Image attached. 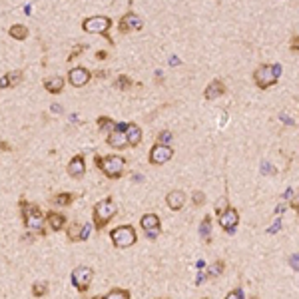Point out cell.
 Listing matches in <instances>:
<instances>
[{
    "label": "cell",
    "mask_w": 299,
    "mask_h": 299,
    "mask_svg": "<svg viewBox=\"0 0 299 299\" xmlns=\"http://www.w3.org/2000/svg\"><path fill=\"white\" fill-rule=\"evenodd\" d=\"M20 210H22V217H24V226H26V230L38 232L40 235H44L46 234V230H44L46 215L42 214V210L38 206L28 204L26 199H22V202H20Z\"/></svg>",
    "instance_id": "6da1fadb"
},
{
    "label": "cell",
    "mask_w": 299,
    "mask_h": 299,
    "mask_svg": "<svg viewBox=\"0 0 299 299\" xmlns=\"http://www.w3.org/2000/svg\"><path fill=\"white\" fill-rule=\"evenodd\" d=\"M94 164L102 170L104 176H108L110 180L122 178V173L126 171V160H124L122 156H106V158L94 156Z\"/></svg>",
    "instance_id": "7a4b0ae2"
},
{
    "label": "cell",
    "mask_w": 299,
    "mask_h": 299,
    "mask_svg": "<svg viewBox=\"0 0 299 299\" xmlns=\"http://www.w3.org/2000/svg\"><path fill=\"white\" fill-rule=\"evenodd\" d=\"M116 212H118V206L112 197H106V199H102V202H98L94 206V226H96V230H104L108 226V221L116 215Z\"/></svg>",
    "instance_id": "3957f363"
},
{
    "label": "cell",
    "mask_w": 299,
    "mask_h": 299,
    "mask_svg": "<svg viewBox=\"0 0 299 299\" xmlns=\"http://www.w3.org/2000/svg\"><path fill=\"white\" fill-rule=\"evenodd\" d=\"M112 28V20L108 16H90L82 22V30L88 34H102L112 44V38L108 36V30Z\"/></svg>",
    "instance_id": "277c9868"
},
{
    "label": "cell",
    "mask_w": 299,
    "mask_h": 299,
    "mask_svg": "<svg viewBox=\"0 0 299 299\" xmlns=\"http://www.w3.org/2000/svg\"><path fill=\"white\" fill-rule=\"evenodd\" d=\"M278 78H279V66H271V64L259 66V68L256 70V74H254V80H256V84H257L261 90L273 86V84L278 82Z\"/></svg>",
    "instance_id": "5b68a950"
},
{
    "label": "cell",
    "mask_w": 299,
    "mask_h": 299,
    "mask_svg": "<svg viewBox=\"0 0 299 299\" xmlns=\"http://www.w3.org/2000/svg\"><path fill=\"white\" fill-rule=\"evenodd\" d=\"M110 237L118 249H126L136 243V230L132 226H118L110 232Z\"/></svg>",
    "instance_id": "8992f818"
},
{
    "label": "cell",
    "mask_w": 299,
    "mask_h": 299,
    "mask_svg": "<svg viewBox=\"0 0 299 299\" xmlns=\"http://www.w3.org/2000/svg\"><path fill=\"white\" fill-rule=\"evenodd\" d=\"M92 279H94V269L88 265H80L72 271V285L78 291H88Z\"/></svg>",
    "instance_id": "52a82bcc"
},
{
    "label": "cell",
    "mask_w": 299,
    "mask_h": 299,
    "mask_svg": "<svg viewBox=\"0 0 299 299\" xmlns=\"http://www.w3.org/2000/svg\"><path fill=\"white\" fill-rule=\"evenodd\" d=\"M219 226L226 230L228 234H235L237 226H239V214L235 208H226L223 212H219Z\"/></svg>",
    "instance_id": "ba28073f"
},
{
    "label": "cell",
    "mask_w": 299,
    "mask_h": 299,
    "mask_svg": "<svg viewBox=\"0 0 299 299\" xmlns=\"http://www.w3.org/2000/svg\"><path fill=\"white\" fill-rule=\"evenodd\" d=\"M171 158H173V150L168 144H156L152 150H150V162H152L154 166L166 164Z\"/></svg>",
    "instance_id": "9c48e42d"
},
{
    "label": "cell",
    "mask_w": 299,
    "mask_h": 299,
    "mask_svg": "<svg viewBox=\"0 0 299 299\" xmlns=\"http://www.w3.org/2000/svg\"><path fill=\"white\" fill-rule=\"evenodd\" d=\"M144 28V20L136 14V12H128L124 14L120 20V32L126 34V32H134V30H142Z\"/></svg>",
    "instance_id": "30bf717a"
},
{
    "label": "cell",
    "mask_w": 299,
    "mask_h": 299,
    "mask_svg": "<svg viewBox=\"0 0 299 299\" xmlns=\"http://www.w3.org/2000/svg\"><path fill=\"white\" fill-rule=\"evenodd\" d=\"M90 78H92L90 70H88V68H82V66L72 68L70 74H68V80H70V84H72L74 88H82V86H86V84L90 82Z\"/></svg>",
    "instance_id": "8fae6325"
},
{
    "label": "cell",
    "mask_w": 299,
    "mask_h": 299,
    "mask_svg": "<svg viewBox=\"0 0 299 299\" xmlns=\"http://www.w3.org/2000/svg\"><path fill=\"white\" fill-rule=\"evenodd\" d=\"M68 173L70 178L74 180H80L84 173H86V162H84V156H74L68 164Z\"/></svg>",
    "instance_id": "7c38bea8"
},
{
    "label": "cell",
    "mask_w": 299,
    "mask_h": 299,
    "mask_svg": "<svg viewBox=\"0 0 299 299\" xmlns=\"http://www.w3.org/2000/svg\"><path fill=\"white\" fill-rule=\"evenodd\" d=\"M106 144L108 146H112V148H116V150H124L128 146V136H126V132H122V130H112V132H108V138H106Z\"/></svg>",
    "instance_id": "4fadbf2b"
},
{
    "label": "cell",
    "mask_w": 299,
    "mask_h": 299,
    "mask_svg": "<svg viewBox=\"0 0 299 299\" xmlns=\"http://www.w3.org/2000/svg\"><path fill=\"white\" fill-rule=\"evenodd\" d=\"M166 202H168V208H170V210L180 212V210L186 206V193H184L182 190H173V192L168 193Z\"/></svg>",
    "instance_id": "5bb4252c"
},
{
    "label": "cell",
    "mask_w": 299,
    "mask_h": 299,
    "mask_svg": "<svg viewBox=\"0 0 299 299\" xmlns=\"http://www.w3.org/2000/svg\"><path fill=\"white\" fill-rule=\"evenodd\" d=\"M223 94H226V84H223L221 80H214V82L206 88V92H204L206 100H215V98H219V96H223Z\"/></svg>",
    "instance_id": "9a60e30c"
},
{
    "label": "cell",
    "mask_w": 299,
    "mask_h": 299,
    "mask_svg": "<svg viewBox=\"0 0 299 299\" xmlns=\"http://www.w3.org/2000/svg\"><path fill=\"white\" fill-rule=\"evenodd\" d=\"M22 82V72L16 70V72H8L4 74L2 78H0V90H4V88H10V86H16Z\"/></svg>",
    "instance_id": "2e32d148"
},
{
    "label": "cell",
    "mask_w": 299,
    "mask_h": 299,
    "mask_svg": "<svg viewBox=\"0 0 299 299\" xmlns=\"http://www.w3.org/2000/svg\"><path fill=\"white\" fill-rule=\"evenodd\" d=\"M46 221H48V226L52 228L54 232H60V230L66 226V217H64L62 214H58V212H48Z\"/></svg>",
    "instance_id": "e0dca14e"
},
{
    "label": "cell",
    "mask_w": 299,
    "mask_h": 299,
    "mask_svg": "<svg viewBox=\"0 0 299 299\" xmlns=\"http://www.w3.org/2000/svg\"><path fill=\"white\" fill-rule=\"evenodd\" d=\"M44 88L50 94H60L64 90V78L62 76H50V78L44 80Z\"/></svg>",
    "instance_id": "ac0fdd59"
},
{
    "label": "cell",
    "mask_w": 299,
    "mask_h": 299,
    "mask_svg": "<svg viewBox=\"0 0 299 299\" xmlns=\"http://www.w3.org/2000/svg\"><path fill=\"white\" fill-rule=\"evenodd\" d=\"M126 136H128V146H138L142 142V130H140V126H136V124H128Z\"/></svg>",
    "instance_id": "d6986e66"
},
{
    "label": "cell",
    "mask_w": 299,
    "mask_h": 299,
    "mask_svg": "<svg viewBox=\"0 0 299 299\" xmlns=\"http://www.w3.org/2000/svg\"><path fill=\"white\" fill-rule=\"evenodd\" d=\"M8 34H10V38H14V40H26L28 38V28L24 26V24H14V26H10V30H8Z\"/></svg>",
    "instance_id": "ffe728a7"
},
{
    "label": "cell",
    "mask_w": 299,
    "mask_h": 299,
    "mask_svg": "<svg viewBox=\"0 0 299 299\" xmlns=\"http://www.w3.org/2000/svg\"><path fill=\"white\" fill-rule=\"evenodd\" d=\"M140 226L144 230H154V228H160V217L156 214H146L142 219H140Z\"/></svg>",
    "instance_id": "44dd1931"
},
{
    "label": "cell",
    "mask_w": 299,
    "mask_h": 299,
    "mask_svg": "<svg viewBox=\"0 0 299 299\" xmlns=\"http://www.w3.org/2000/svg\"><path fill=\"white\" fill-rule=\"evenodd\" d=\"M114 86H116L118 90H122V92H126V90H130L132 80L126 76V74H120V76L116 78V82H114Z\"/></svg>",
    "instance_id": "7402d4cb"
},
{
    "label": "cell",
    "mask_w": 299,
    "mask_h": 299,
    "mask_svg": "<svg viewBox=\"0 0 299 299\" xmlns=\"http://www.w3.org/2000/svg\"><path fill=\"white\" fill-rule=\"evenodd\" d=\"M98 128L102 130V132H112L116 128V122L106 118V116H102V118H98Z\"/></svg>",
    "instance_id": "603a6c76"
},
{
    "label": "cell",
    "mask_w": 299,
    "mask_h": 299,
    "mask_svg": "<svg viewBox=\"0 0 299 299\" xmlns=\"http://www.w3.org/2000/svg\"><path fill=\"white\" fill-rule=\"evenodd\" d=\"M72 199H74L72 193L62 192V193H58V195L54 197V204H58V206H70V204H72Z\"/></svg>",
    "instance_id": "cb8c5ba5"
},
{
    "label": "cell",
    "mask_w": 299,
    "mask_h": 299,
    "mask_svg": "<svg viewBox=\"0 0 299 299\" xmlns=\"http://www.w3.org/2000/svg\"><path fill=\"white\" fill-rule=\"evenodd\" d=\"M210 230H212V217L206 215L204 221H202V226H199V234H202L204 239H210Z\"/></svg>",
    "instance_id": "d4e9b609"
},
{
    "label": "cell",
    "mask_w": 299,
    "mask_h": 299,
    "mask_svg": "<svg viewBox=\"0 0 299 299\" xmlns=\"http://www.w3.org/2000/svg\"><path fill=\"white\" fill-rule=\"evenodd\" d=\"M32 293L34 297H44L48 293V281H38L32 285Z\"/></svg>",
    "instance_id": "484cf974"
},
{
    "label": "cell",
    "mask_w": 299,
    "mask_h": 299,
    "mask_svg": "<svg viewBox=\"0 0 299 299\" xmlns=\"http://www.w3.org/2000/svg\"><path fill=\"white\" fill-rule=\"evenodd\" d=\"M124 297H130L128 289H112L110 293L104 295V299H124Z\"/></svg>",
    "instance_id": "4316f807"
},
{
    "label": "cell",
    "mask_w": 299,
    "mask_h": 299,
    "mask_svg": "<svg viewBox=\"0 0 299 299\" xmlns=\"http://www.w3.org/2000/svg\"><path fill=\"white\" fill-rule=\"evenodd\" d=\"M80 223H72L70 226V230H68V237H70V241H80Z\"/></svg>",
    "instance_id": "83f0119b"
},
{
    "label": "cell",
    "mask_w": 299,
    "mask_h": 299,
    "mask_svg": "<svg viewBox=\"0 0 299 299\" xmlns=\"http://www.w3.org/2000/svg\"><path fill=\"white\" fill-rule=\"evenodd\" d=\"M221 271H223V261H215V263H214V265L208 269L206 276H208V278H217Z\"/></svg>",
    "instance_id": "f1b7e54d"
},
{
    "label": "cell",
    "mask_w": 299,
    "mask_h": 299,
    "mask_svg": "<svg viewBox=\"0 0 299 299\" xmlns=\"http://www.w3.org/2000/svg\"><path fill=\"white\" fill-rule=\"evenodd\" d=\"M171 140H173V136H171V132H168V130L160 132V136H158V144H170Z\"/></svg>",
    "instance_id": "f546056e"
},
{
    "label": "cell",
    "mask_w": 299,
    "mask_h": 299,
    "mask_svg": "<svg viewBox=\"0 0 299 299\" xmlns=\"http://www.w3.org/2000/svg\"><path fill=\"white\" fill-rule=\"evenodd\" d=\"M84 50H86V46H84V44H82V46H74V50H72V54L68 56V60H74V58H76L78 54H82Z\"/></svg>",
    "instance_id": "4dcf8cb0"
},
{
    "label": "cell",
    "mask_w": 299,
    "mask_h": 299,
    "mask_svg": "<svg viewBox=\"0 0 299 299\" xmlns=\"http://www.w3.org/2000/svg\"><path fill=\"white\" fill-rule=\"evenodd\" d=\"M289 265H291L295 271H299V254H295V256L289 257Z\"/></svg>",
    "instance_id": "1f68e13d"
},
{
    "label": "cell",
    "mask_w": 299,
    "mask_h": 299,
    "mask_svg": "<svg viewBox=\"0 0 299 299\" xmlns=\"http://www.w3.org/2000/svg\"><path fill=\"white\" fill-rule=\"evenodd\" d=\"M193 202H195V206H202L204 204V193L202 192H193Z\"/></svg>",
    "instance_id": "d6a6232c"
},
{
    "label": "cell",
    "mask_w": 299,
    "mask_h": 299,
    "mask_svg": "<svg viewBox=\"0 0 299 299\" xmlns=\"http://www.w3.org/2000/svg\"><path fill=\"white\" fill-rule=\"evenodd\" d=\"M289 48H291V52H299V36H293V38H291Z\"/></svg>",
    "instance_id": "836d02e7"
},
{
    "label": "cell",
    "mask_w": 299,
    "mask_h": 299,
    "mask_svg": "<svg viewBox=\"0 0 299 299\" xmlns=\"http://www.w3.org/2000/svg\"><path fill=\"white\" fill-rule=\"evenodd\" d=\"M90 237V226H82V234H80V241H86Z\"/></svg>",
    "instance_id": "e575fe53"
},
{
    "label": "cell",
    "mask_w": 299,
    "mask_h": 299,
    "mask_svg": "<svg viewBox=\"0 0 299 299\" xmlns=\"http://www.w3.org/2000/svg\"><path fill=\"white\" fill-rule=\"evenodd\" d=\"M239 297H243V291L241 289H234V291L228 293V299H239Z\"/></svg>",
    "instance_id": "d590c367"
},
{
    "label": "cell",
    "mask_w": 299,
    "mask_h": 299,
    "mask_svg": "<svg viewBox=\"0 0 299 299\" xmlns=\"http://www.w3.org/2000/svg\"><path fill=\"white\" fill-rule=\"evenodd\" d=\"M279 228H281V219L278 217V221L276 223H273V226L267 230V234H276V232H279Z\"/></svg>",
    "instance_id": "8d00e7d4"
},
{
    "label": "cell",
    "mask_w": 299,
    "mask_h": 299,
    "mask_svg": "<svg viewBox=\"0 0 299 299\" xmlns=\"http://www.w3.org/2000/svg\"><path fill=\"white\" fill-rule=\"evenodd\" d=\"M146 232H148V237H150V239H154V237L160 234V228H154V230H146Z\"/></svg>",
    "instance_id": "74e56055"
},
{
    "label": "cell",
    "mask_w": 299,
    "mask_h": 299,
    "mask_svg": "<svg viewBox=\"0 0 299 299\" xmlns=\"http://www.w3.org/2000/svg\"><path fill=\"white\" fill-rule=\"evenodd\" d=\"M291 208L299 212V195H295V197H291Z\"/></svg>",
    "instance_id": "f35d334b"
},
{
    "label": "cell",
    "mask_w": 299,
    "mask_h": 299,
    "mask_svg": "<svg viewBox=\"0 0 299 299\" xmlns=\"http://www.w3.org/2000/svg\"><path fill=\"white\" fill-rule=\"evenodd\" d=\"M96 58H98V60H106V58H108V52L100 50V52H96Z\"/></svg>",
    "instance_id": "ab89813d"
},
{
    "label": "cell",
    "mask_w": 299,
    "mask_h": 299,
    "mask_svg": "<svg viewBox=\"0 0 299 299\" xmlns=\"http://www.w3.org/2000/svg\"><path fill=\"white\" fill-rule=\"evenodd\" d=\"M0 150H4V152H10V144H8V142H0Z\"/></svg>",
    "instance_id": "60d3db41"
},
{
    "label": "cell",
    "mask_w": 299,
    "mask_h": 299,
    "mask_svg": "<svg viewBox=\"0 0 299 299\" xmlns=\"http://www.w3.org/2000/svg\"><path fill=\"white\" fill-rule=\"evenodd\" d=\"M170 64H171V66H178V64H180V58H176V56H173V58L170 60Z\"/></svg>",
    "instance_id": "b9f144b4"
},
{
    "label": "cell",
    "mask_w": 299,
    "mask_h": 299,
    "mask_svg": "<svg viewBox=\"0 0 299 299\" xmlns=\"http://www.w3.org/2000/svg\"><path fill=\"white\" fill-rule=\"evenodd\" d=\"M96 76H98V78H104V76H106V72H104V70H98V72H96Z\"/></svg>",
    "instance_id": "7bdbcfd3"
},
{
    "label": "cell",
    "mask_w": 299,
    "mask_h": 299,
    "mask_svg": "<svg viewBox=\"0 0 299 299\" xmlns=\"http://www.w3.org/2000/svg\"><path fill=\"white\" fill-rule=\"evenodd\" d=\"M52 112H62V108H60V104H52Z\"/></svg>",
    "instance_id": "ee69618b"
},
{
    "label": "cell",
    "mask_w": 299,
    "mask_h": 299,
    "mask_svg": "<svg viewBox=\"0 0 299 299\" xmlns=\"http://www.w3.org/2000/svg\"><path fill=\"white\" fill-rule=\"evenodd\" d=\"M283 197H285V199H291V197H293V193H291V190H287V192L283 193Z\"/></svg>",
    "instance_id": "f6af8a7d"
},
{
    "label": "cell",
    "mask_w": 299,
    "mask_h": 299,
    "mask_svg": "<svg viewBox=\"0 0 299 299\" xmlns=\"http://www.w3.org/2000/svg\"><path fill=\"white\" fill-rule=\"evenodd\" d=\"M195 265H197V269H204V267H206V263H204V261H197Z\"/></svg>",
    "instance_id": "bcb514c9"
}]
</instances>
